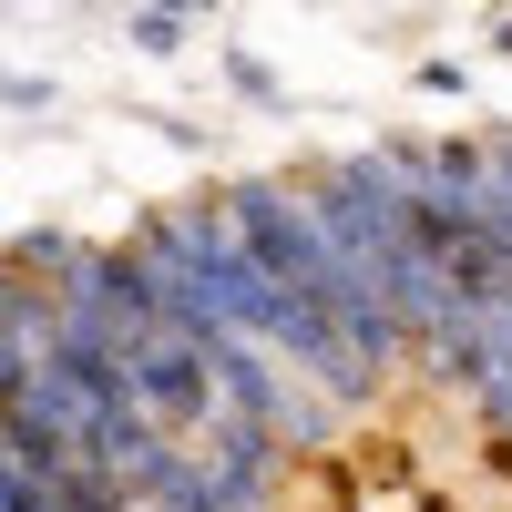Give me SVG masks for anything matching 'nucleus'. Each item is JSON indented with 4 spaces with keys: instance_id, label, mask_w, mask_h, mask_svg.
<instances>
[{
    "instance_id": "nucleus-1",
    "label": "nucleus",
    "mask_w": 512,
    "mask_h": 512,
    "mask_svg": "<svg viewBox=\"0 0 512 512\" xmlns=\"http://www.w3.org/2000/svg\"><path fill=\"white\" fill-rule=\"evenodd\" d=\"M297 185H308V205H318L328 246L349 256V277L379 297V308H390V328L420 349L461 287H451V267H441V256L420 246L410 195H400V175H390V154H338V164H318V175H297Z\"/></svg>"
},
{
    "instance_id": "nucleus-2",
    "label": "nucleus",
    "mask_w": 512,
    "mask_h": 512,
    "mask_svg": "<svg viewBox=\"0 0 512 512\" xmlns=\"http://www.w3.org/2000/svg\"><path fill=\"white\" fill-rule=\"evenodd\" d=\"M216 205H226V226L256 246V267H267L318 328H338L369 369H400V359H410V338L390 328V308H379V297L349 277V256L328 246L308 185H287V175H236V185H216Z\"/></svg>"
},
{
    "instance_id": "nucleus-3",
    "label": "nucleus",
    "mask_w": 512,
    "mask_h": 512,
    "mask_svg": "<svg viewBox=\"0 0 512 512\" xmlns=\"http://www.w3.org/2000/svg\"><path fill=\"white\" fill-rule=\"evenodd\" d=\"M123 369H134V400L164 420V431H205L216 420V369H205V349L175 328V318H154V328H134L123 338Z\"/></svg>"
},
{
    "instance_id": "nucleus-4",
    "label": "nucleus",
    "mask_w": 512,
    "mask_h": 512,
    "mask_svg": "<svg viewBox=\"0 0 512 512\" xmlns=\"http://www.w3.org/2000/svg\"><path fill=\"white\" fill-rule=\"evenodd\" d=\"M195 451H205V472L226 482V502H236V512H277L287 461H297V441H287V431H267V420H246V410H216V420L195 431Z\"/></svg>"
},
{
    "instance_id": "nucleus-5",
    "label": "nucleus",
    "mask_w": 512,
    "mask_h": 512,
    "mask_svg": "<svg viewBox=\"0 0 512 512\" xmlns=\"http://www.w3.org/2000/svg\"><path fill=\"white\" fill-rule=\"evenodd\" d=\"M52 318H62V287L0 256V390H31V379H41V359H52Z\"/></svg>"
},
{
    "instance_id": "nucleus-6",
    "label": "nucleus",
    "mask_w": 512,
    "mask_h": 512,
    "mask_svg": "<svg viewBox=\"0 0 512 512\" xmlns=\"http://www.w3.org/2000/svg\"><path fill=\"white\" fill-rule=\"evenodd\" d=\"M82 246H93V236H62V226H31V236L11 246V267H31V277H52V287H62V277H72V256H82Z\"/></svg>"
}]
</instances>
